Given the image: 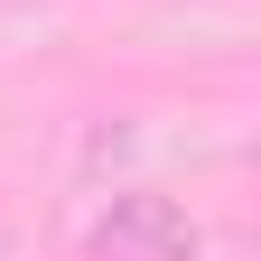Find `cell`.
<instances>
[{
	"label": "cell",
	"instance_id": "cell-1",
	"mask_svg": "<svg viewBox=\"0 0 261 261\" xmlns=\"http://www.w3.org/2000/svg\"><path fill=\"white\" fill-rule=\"evenodd\" d=\"M93 261H196V224L168 205V196H112L84 233Z\"/></svg>",
	"mask_w": 261,
	"mask_h": 261
}]
</instances>
